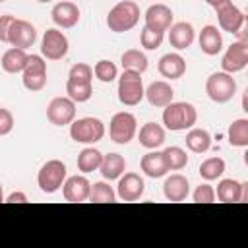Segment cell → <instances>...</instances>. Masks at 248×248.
<instances>
[{
  "instance_id": "cell-1",
  "label": "cell",
  "mask_w": 248,
  "mask_h": 248,
  "mask_svg": "<svg viewBox=\"0 0 248 248\" xmlns=\"http://www.w3.org/2000/svg\"><path fill=\"white\" fill-rule=\"evenodd\" d=\"M163 108H165L163 110V124L170 132L190 130L198 120V112H196V107L192 103L172 101Z\"/></svg>"
},
{
  "instance_id": "cell-2",
  "label": "cell",
  "mask_w": 248,
  "mask_h": 248,
  "mask_svg": "<svg viewBox=\"0 0 248 248\" xmlns=\"http://www.w3.org/2000/svg\"><path fill=\"white\" fill-rule=\"evenodd\" d=\"M140 16H141L140 6L134 0H120L107 14V27L114 33L130 31L138 25Z\"/></svg>"
},
{
  "instance_id": "cell-3",
  "label": "cell",
  "mask_w": 248,
  "mask_h": 248,
  "mask_svg": "<svg viewBox=\"0 0 248 248\" xmlns=\"http://www.w3.org/2000/svg\"><path fill=\"white\" fill-rule=\"evenodd\" d=\"M70 138L76 143L93 145L105 138V124L95 116H83L78 120L74 118L70 124Z\"/></svg>"
},
{
  "instance_id": "cell-4",
  "label": "cell",
  "mask_w": 248,
  "mask_h": 248,
  "mask_svg": "<svg viewBox=\"0 0 248 248\" xmlns=\"http://www.w3.org/2000/svg\"><path fill=\"white\" fill-rule=\"evenodd\" d=\"M118 101L124 107H136L141 103L145 95V87L141 81V74L134 70H124L122 76L118 78Z\"/></svg>"
},
{
  "instance_id": "cell-5",
  "label": "cell",
  "mask_w": 248,
  "mask_h": 248,
  "mask_svg": "<svg viewBox=\"0 0 248 248\" xmlns=\"http://www.w3.org/2000/svg\"><path fill=\"white\" fill-rule=\"evenodd\" d=\"M205 93L207 97L217 103V105H223V103H229L234 95H236V79L232 78V74H227V72H215L207 78L205 81Z\"/></svg>"
},
{
  "instance_id": "cell-6",
  "label": "cell",
  "mask_w": 248,
  "mask_h": 248,
  "mask_svg": "<svg viewBox=\"0 0 248 248\" xmlns=\"http://www.w3.org/2000/svg\"><path fill=\"white\" fill-rule=\"evenodd\" d=\"M66 176H68L66 165L60 159H50L39 169L37 184H39L43 194H54V192H58L62 188Z\"/></svg>"
},
{
  "instance_id": "cell-7",
  "label": "cell",
  "mask_w": 248,
  "mask_h": 248,
  "mask_svg": "<svg viewBox=\"0 0 248 248\" xmlns=\"http://www.w3.org/2000/svg\"><path fill=\"white\" fill-rule=\"evenodd\" d=\"M138 134V120L132 112L122 110L112 114L110 122H108V138L118 143V145H126L130 143Z\"/></svg>"
},
{
  "instance_id": "cell-8",
  "label": "cell",
  "mask_w": 248,
  "mask_h": 248,
  "mask_svg": "<svg viewBox=\"0 0 248 248\" xmlns=\"http://www.w3.org/2000/svg\"><path fill=\"white\" fill-rule=\"evenodd\" d=\"M21 83L27 91H41L46 85V62L41 54H29L23 68Z\"/></svg>"
},
{
  "instance_id": "cell-9",
  "label": "cell",
  "mask_w": 248,
  "mask_h": 248,
  "mask_svg": "<svg viewBox=\"0 0 248 248\" xmlns=\"http://www.w3.org/2000/svg\"><path fill=\"white\" fill-rule=\"evenodd\" d=\"M70 43L68 37L58 29V27H50L45 31L43 39H41V56L46 60H62L68 54Z\"/></svg>"
},
{
  "instance_id": "cell-10",
  "label": "cell",
  "mask_w": 248,
  "mask_h": 248,
  "mask_svg": "<svg viewBox=\"0 0 248 248\" xmlns=\"http://www.w3.org/2000/svg\"><path fill=\"white\" fill-rule=\"evenodd\" d=\"M248 66V41L242 37L240 41H234L221 58V68L227 74L242 72Z\"/></svg>"
},
{
  "instance_id": "cell-11",
  "label": "cell",
  "mask_w": 248,
  "mask_h": 248,
  "mask_svg": "<svg viewBox=\"0 0 248 248\" xmlns=\"http://www.w3.org/2000/svg\"><path fill=\"white\" fill-rule=\"evenodd\" d=\"M46 118L54 126H68L76 118V103L66 97H54L46 107Z\"/></svg>"
},
{
  "instance_id": "cell-12",
  "label": "cell",
  "mask_w": 248,
  "mask_h": 248,
  "mask_svg": "<svg viewBox=\"0 0 248 248\" xmlns=\"http://www.w3.org/2000/svg\"><path fill=\"white\" fill-rule=\"evenodd\" d=\"M37 41V29L33 23H29L27 19H14L12 25H10V31H8V43L12 46H17V48H23L27 50L29 46H33Z\"/></svg>"
},
{
  "instance_id": "cell-13",
  "label": "cell",
  "mask_w": 248,
  "mask_h": 248,
  "mask_svg": "<svg viewBox=\"0 0 248 248\" xmlns=\"http://www.w3.org/2000/svg\"><path fill=\"white\" fill-rule=\"evenodd\" d=\"M215 12H217V21H219V29H221V31H227V33H231V35L240 33L246 16H244V12H242L238 6H234V4L229 0L227 4L219 6Z\"/></svg>"
},
{
  "instance_id": "cell-14",
  "label": "cell",
  "mask_w": 248,
  "mask_h": 248,
  "mask_svg": "<svg viewBox=\"0 0 248 248\" xmlns=\"http://www.w3.org/2000/svg\"><path fill=\"white\" fill-rule=\"evenodd\" d=\"M145 192V182L136 172H124L116 184V198L122 202H138Z\"/></svg>"
},
{
  "instance_id": "cell-15",
  "label": "cell",
  "mask_w": 248,
  "mask_h": 248,
  "mask_svg": "<svg viewBox=\"0 0 248 248\" xmlns=\"http://www.w3.org/2000/svg\"><path fill=\"white\" fill-rule=\"evenodd\" d=\"M89 190H91V182L83 174L66 176V180L62 184L64 200L72 202V203H81V202L89 200Z\"/></svg>"
},
{
  "instance_id": "cell-16",
  "label": "cell",
  "mask_w": 248,
  "mask_h": 248,
  "mask_svg": "<svg viewBox=\"0 0 248 248\" xmlns=\"http://www.w3.org/2000/svg\"><path fill=\"white\" fill-rule=\"evenodd\" d=\"M145 27L153 29V31H159V33H165L170 25H172V10L167 6V4H151L147 10H145Z\"/></svg>"
},
{
  "instance_id": "cell-17",
  "label": "cell",
  "mask_w": 248,
  "mask_h": 248,
  "mask_svg": "<svg viewBox=\"0 0 248 248\" xmlns=\"http://www.w3.org/2000/svg\"><path fill=\"white\" fill-rule=\"evenodd\" d=\"M50 17H52V21H54L56 27H60V29H72L79 21L81 14H79V8L74 2L64 0V2H58V4L52 6Z\"/></svg>"
},
{
  "instance_id": "cell-18",
  "label": "cell",
  "mask_w": 248,
  "mask_h": 248,
  "mask_svg": "<svg viewBox=\"0 0 248 248\" xmlns=\"http://www.w3.org/2000/svg\"><path fill=\"white\" fill-rule=\"evenodd\" d=\"M167 31H169V43L176 50H186L188 46H192V43L196 39V31H194L192 23H188V21H176Z\"/></svg>"
},
{
  "instance_id": "cell-19",
  "label": "cell",
  "mask_w": 248,
  "mask_h": 248,
  "mask_svg": "<svg viewBox=\"0 0 248 248\" xmlns=\"http://www.w3.org/2000/svg\"><path fill=\"white\" fill-rule=\"evenodd\" d=\"M143 97L149 101V105L163 108V107H167L169 103H172V99H174V89L170 87L169 81L157 79V81H151V83L145 87V95H143Z\"/></svg>"
},
{
  "instance_id": "cell-20",
  "label": "cell",
  "mask_w": 248,
  "mask_h": 248,
  "mask_svg": "<svg viewBox=\"0 0 248 248\" xmlns=\"http://www.w3.org/2000/svg\"><path fill=\"white\" fill-rule=\"evenodd\" d=\"M190 194V182L184 174H170L163 182V196L169 202H184Z\"/></svg>"
},
{
  "instance_id": "cell-21",
  "label": "cell",
  "mask_w": 248,
  "mask_h": 248,
  "mask_svg": "<svg viewBox=\"0 0 248 248\" xmlns=\"http://www.w3.org/2000/svg\"><path fill=\"white\" fill-rule=\"evenodd\" d=\"M157 70L163 78L167 79H178L184 76L186 72V60L184 56H180L178 52H169V54H163L157 62Z\"/></svg>"
},
{
  "instance_id": "cell-22",
  "label": "cell",
  "mask_w": 248,
  "mask_h": 248,
  "mask_svg": "<svg viewBox=\"0 0 248 248\" xmlns=\"http://www.w3.org/2000/svg\"><path fill=\"white\" fill-rule=\"evenodd\" d=\"M198 45H200L202 52L207 54V56L219 54L221 48H223V35H221V29L215 27V25H205V27H202L200 37H198Z\"/></svg>"
},
{
  "instance_id": "cell-23",
  "label": "cell",
  "mask_w": 248,
  "mask_h": 248,
  "mask_svg": "<svg viewBox=\"0 0 248 248\" xmlns=\"http://www.w3.org/2000/svg\"><path fill=\"white\" fill-rule=\"evenodd\" d=\"M138 141L145 149H157V147H161L165 143V128L161 124H157V122H145L140 128Z\"/></svg>"
},
{
  "instance_id": "cell-24",
  "label": "cell",
  "mask_w": 248,
  "mask_h": 248,
  "mask_svg": "<svg viewBox=\"0 0 248 248\" xmlns=\"http://www.w3.org/2000/svg\"><path fill=\"white\" fill-rule=\"evenodd\" d=\"M140 169H141L143 174L149 176V178H163V176H167V172H169L167 163H165V159H163V153H161V151H153V149L141 157Z\"/></svg>"
},
{
  "instance_id": "cell-25",
  "label": "cell",
  "mask_w": 248,
  "mask_h": 248,
  "mask_svg": "<svg viewBox=\"0 0 248 248\" xmlns=\"http://www.w3.org/2000/svg\"><path fill=\"white\" fill-rule=\"evenodd\" d=\"M126 170V159L120 153H108L103 155V161L99 165V172L105 180H118Z\"/></svg>"
},
{
  "instance_id": "cell-26",
  "label": "cell",
  "mask_w": 248,
  "mask_h": 248,
  "mask_svg": "<svg viewBox=\"0 0 248 248\" xmlns=\"http://www.w3.org/2000/svg\"><path fill=\"white\" fill-rule=\"evenodd\" d=\"M215 198L223 203H240L242 202V182L234 178H223L217 184Z\"/></svg>"
},
{
  "instance_id": "cell-27",
  "label": "cell",
  "mask_w": 248,
  "mask_h": 248,
  "mask_svg": "<svg viewBox=\"0 0 248 248\" xmlns=\"http://www.w3.org/2000/svg\"><path fill=\"white\" fill-rule=\"evenodd\" d=\"M27 52L23 48H17V46H12L8 48L4 54H2V60H0V66L6 74H19L23 72L25 64H27Z\"/></svg>"
},
{
  "instance_id": "cell-28",
  "label": "cell",
  "mask_w": 248,
  "mask_h": 248,
  "mask_svg": "<svg viewBox=\"0 0 248 248\" xmlns=\"http://www.w3.org/2000/svg\"><path fill=\"white\" fill-rule=\"evenodd\" d=\"M186 147L192 153H205L211 147V134L205 128H190L186 134Z\"/></svg>"
},
{
  "instance_id": "cell-29",
  "label": "cell",
  "mask_w": 248,
  "mask_h": 248,
  "mask_svg": "<svg viewBox=\"0 0 248 248\" xmlns=\"http://www.w3.org/2000/svg\"><path fill=\"white\" fill-rule=\"evenodd\" d=\"M103 161V153L95 147H85L78 153V170H81L83 174L99 170V165Z\"/></svg>"
},
{
  "instance_id": "cell-30",
  "label": "cell",
  "mask_w": 248,
  "mask_h": 248,
  "mask_svg": "<svg viewBox=\"0 0 248 248\" xmlns=\"http://www.w3.org/2000/svg\"><path fill=\"white\" fill-rule=\"evenodd\" d=\"M120 64H122L124 70H134V72H140V74H143L147 70V66H149L147 56L138 48L124 50L122 56H120Z\"/></svg>"
},
{
  "instance_id": "cell-31",
  "label": "cell",
  "mask_w": 248,
  "mask_h": 248,
  "mask_svg": "<svg viewBox=\"0 0 248 248\" xmlns=\"http://www.w3.org/2000/svg\"><path fill=\"white\" fill-rule=\"evenodd\" d=\"M229 143L232 147H246L248 145V118H236L229 126Z\"/></svg>"
},
{
  "instance_id": "cell-32",
  "label": "cell",
  "mask_w": 248,
  "mask_h": 248,
  "mask_svg": "<svg viewBox=\"0 0 248 248\" xmlns=\"http://www.w3.org/2000/svg\"><path fill=\"white\" fill-rule=\"evenodd\" d=\"M225 167H227V165H225V161H223L221 157H209V159H205V161L200 165L198 172H200V176H202L205 182H211V180H217V178L223 176Z\"/></svg>"
},
{
  "instance_id": "cell-33",
  "label": "cell",
  "mask_w": 248,
  "mask_h": 248,
  "mask_svg": "<svg viewBox=\"0 0 248 248\" xmlns=\"http://www.w3.org/2000/svg\"><path fill=\"white\" fill-rule=\"evenodd\" d=\"M161 153H163V159H165L169 170H182V169L188 165V155H186V151H184L182 147H178V145L165 147Z\"/></svg>"
},
{
  "instance_id": "cell-34",
  "label": "cell",
  "mask_w": 248,
  "mask_h": 248,
  "mask_svg": "<svg viewBox=\"0 0 248 248\" xmlns=\"http://www.w3.org/2000/svg\"><path fill=\"white\" fill-rule=\"evenodd\" d=\"M89 202H95V203H112V202H116V192L105 180L93 182L91 184V190H89Z\"/></svg>"
},
{
  "instance_id": "cell-35",
  "label": "cell",
  "mask_w": 248,
  "mask_h": 248,
  "mask_svg": "<svg viewBox=\"0 0 248 248\" xmlns=\"http://www.w3.org/2000/svg\"><path fill=\"white\" fill-rule=\"evenodd\" d=\"M66 93L74 103H87L93 95V83H81V81H66Z\"/></svg>"
},
{
  "instance_id": "cell-36",
  "label": "cell",
  "mask_w": 248,
  "mask_h": 248,
  "mask_svg": "<svg viewBox=\"0 0 248 248\" xmlns=\"http://www.w3.org/2000/svg\"><path fill=\"white\" fill-rule=\"evenodd\" d=\"M93 74H95V78L99 81L110 83V81H114L118 78V68L110 60H97L95 66H93Z\"/></svg>"
},
{
  "instance_id": "cell-37",
  "label": "cell",
  "mask_w": 248,
  "mask_h": 248,
  "mask_svg": "<svg viewBox=\"0 0 248 248\" xmlns=\"http://www.w3.org/2000/svg\"><path fill=\"white\" fill-rule=\"evenodd\" d=\"M163 39H165V33L153 31L149 27H143L141 33H140V43L145 50H157L163 45Z\"/></svg>"
},
{
  "instance_id": "cell-38",
  "label": "cell",
  "mask_w": 248,
  "mask_h": 248,
  "mask_svg": "<svg viewBox=\"0 0 248 248\" xmlns=\"http://www.w3.org/2000/svg\"><path fill=\"white\" fill-rule=\"evenodd\" d=\"M68 79L70 81H81V83H91L93 81V68L85 62H78L70 68L68 72Z\"/></svg>"
},
{
  "instance_id": "cell-39",
  "label": "cell",
  "mask_w": 248,
  "mask_h": 248,
  "mask_svg": "<svg viewBox=\"0 0 248 248\" xmlns=\"http://www.w3.org/2000/svg\"><path fill=\"white\" fill-rule=\"evenodd\" d=\"M192 200L196 203H213L215 202V190L211 184L207 182H202L200 186H196L194 194H192Z\"/></svg>"
},
{
  "instance_id": "cell-40",
  "label": "cell",
  "mask_w": 248,
  "mask_h": 248,
  "mask_svg": "<svg viewBox=\"0 0 248 248\" xmlns=\"http://www.w3.org/2000/svg\"><path fill=\"white\" fill-rule=\"evenodd\" d=\"M14 130V114L0 107V136H8Z\"/></svg>"
},
{
  "instance_id": "cell-41",
  "label": "cell",
  "mask_w": 248,
  "mask_h": 248,
  "mask_svg": "<svg viewBox=\"0 0 248 248\" xmlns=\"http://www.w3.org/2000/svg\"><path fill=\"white\" fill-rule=\"evenodd\" d=\"M16 17L10 16V14H4L0 16V43H8V31H10V25Z\"/></svg>"
},
{
  "instance_id": "cell-42",
  "label": "cell",
  "mask_w": 248,
  "mask_h": 248,
  "mask_svg": "<svg viewBox=\"0 0 248 248\" xmlns=\"http://www.w3.org/2000/svg\"><path fill=\"white\" fill-rule=\"evenodd\" d=\"M4 202H6V203H25V202H27V196H25L23 192H12Z\"/></svg>"
},
{
  "instance_id": "cell-43",
  "label": "cell",
  "mask_w": 248,
  "mask_h": 248,
  "mask_svg": "<svg viewBox=\"0 0 248 248\" xmlns=\"http://www.w3.org/2000/svg\"><path fill=\"white\" fill-rule=\"evenodd\" d=\"M203 2H205V4H207V6H211V8H213V10H217V8H219V6H223V4H227V2H229V0H203Z\"/></svg>"
},
{
  "instance_id": "cell-44",
  "label": "cell",
  "mask_w": 248,
  "mask_h": 248,
  "mask_svg": "<svg viewBox=\"0 0 248 248\" xmlns=\"http://www.w3.org/2000/svg\"><path fill=\"white\" fill-rule=\"evenodd\" d=\"M242 202H248V182H242Z\"/></svg>"
},
{
  "instance_id": "cell-45",
  "label": "cell",
  "mask_w": 248,
  "mask_h": 248,
  "mask_svg": "<svg viewBox=\"0 0 248 248\" xmlns=\"http://www.w3.org/2000/svg\"><path fill=\"white\" fill-rule=\"evenodd\" d=\"M0 202H4V188H2V182H0Z\"/></svg>"
},
{
  "instance_id": "cell-46",
  "label": "cell",
  "mask_w": 248,
  "mask_h": 248,
  "mask_svg": "<svg viewBox=\"0 0 248 248\" xmlns=\"http://www.w3.org/2000/svg\"><path fill=\"white\" fill-rule=\"evenodd\" d=\"M37 2H41V4H48V2H52V0H37Z\"/></svg>"
},
{
  "instance_id": "cell-47",
  "label": "cell",
  "mask_w": 248,
  "mask_h": 248,
  "mask_svg": "<svg viewBox=\"0 0 248 248\" xmlns=\"http://www.w3.org/2000/svg\"><path fill=\"white\" fill-rule=\"evenodd\" d=\"M2 2H6V0H0V4H2Z\"/></svg>"
}]
</instances>
